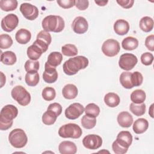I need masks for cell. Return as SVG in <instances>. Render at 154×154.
I'll list each match as a JSON object with an SVG mask.
<instances>
[{
	"label": "cell",
	"instance_id": "cell-1",
	"mask_svg": "<svg viewBox=\"0 0 154 154\" xmlns=\"http://www.w3.org/2000/svg\"><path fill=\"white\" fill-rule=\"evenodd\" d=\"M88 60L84 56L78 55L66 61L63 66V71L67 75H74L79 70L85 69L88 65Z\"/></svg>",
	"mask_w": 154,
	"mask_h": 154
},
{
	"label": "cell",
	"instance_id": "cell-2",
	"mask_svg": "<svg viewBox=\"0 0 154 154\" xmlns=\"http://www.w3.org/2000/svg\"><path fill=\"white\" fill-rule=\"evenodd\" d=\"M42 26L46 31L60 32L64 28L65 23L64 19L60 16L49 15L43 19Z\"/></svg>",
	"mask_w": 154,
	"mask_h": 154
},
{
	"label": "cell",
	"instance_id": "cell-3",
	"mask_svg": "<svg viewBox=\"0 0 154 154\" xmlns=\"http://www.w3.org/2000/svg\"><path fill=\"white\" fill-rule=\"evenodd\" d=\"M82 134V131L79 126L75 123H67L61 126L58 130V135L64 138H79Z\"/></svg>",
	"mask_w": 154,
	"mask_h": 154
},
{
	"label": "cell",
	"instance_id": "cell-4",
	"mask_svg": "<svg viewBox=\"0 0 154 154\" xmlns=\"http://www.w3.org/2000/svg\"><path fill=\"white\" fill-rule=\"evenodd\" d=\"M8 141L13 147L19 149L25 146L28 142V137L23 129L16 128L10 132Z\"/></svg>",
	"mask_w": 154,
	"mask_h": 154
},
{
	"label": "cell",
	"instance_id": "cell-5",
	"mask_svg": "<svg viewBox=\"0 0 154 154\" xmlns=\"http://www.w3.org/2000/svg\"><path fill=\"white\" fill-rule=\"evenodd\" d=\"M12 98L22 106H26L31 101L29 93L22 86L16 85L11 91Z\"/></svg>",
	"mask_w": 154,
	"mask_h": 154
},
{
	"label": "cell",
	"instance_id": "cell-6",
	"mask_svg": "<svg viewBox=\"0 0 154 154\" xmlns=\"http://www.w3.org/2000/svg\"><path fill=\"white\" fill-rule=\"evenodd\" d=\"M120 49L119 42L114 39H108L105 40L102 46L103 54L109 57H112L118 54Z\"/></svg>",
	"mask_w": 154,
	"mask_h": 154
},
{
	"label": "cell",
	"instance_id": "cell-7",
	"mask_svg": "<svg viewBox=\"0 0 154 154\" xmlns=\"http://www.w3.org/2000/svg\"><path fill=\"white\" fill-rule=\"evenodd\" d=\"M137 62L138 59L135 55L125 53L120 56L119 60V66L122 69L129 71L135 66Z\"/></svg>",
	"mask_w": 154,
	"mask_h": 154
},
{
	"label": "cell",
	"instance_id": "cell-8",
	"mask_svg": "<svg viewBox=\"0 0 154 154\" xmlns=\"http://www.w3.org/2000/svg\"><path fill=\"white\" fill-rule=\"evenodd\" d=\"M18 23V17L13 13H10L5 16L2 19L1 25L4 31L9 32L13 31L17 26Z\"/></svg>",
	"mask_w": 154,
	"mask_h": 154
},
{
	"label": "cell",
	"instance_id": "cell-9",
	"mask_svg": "<svg viewBox=\"0 0 154 154\" xmlns=\"http://www.w3.org/2000/svg\"><path fill=\"white\" fill-rule=\"evenodd\" d=\"M20 11L26 19L33 20L35 19L38 16V8L29 3H22L20 6Z\"/></svg>",
	"mask_w": 154,
	"mask_h": 154
},
{
	"label": "cell",
	"instance_id": "cell-10",
	"mask_svg": "<svg viewBox=\"0 0 154 154\" xmlns=\"http://www.w3.org/2000/svg\"><path fill=\"white\" fill-rule=\"evenodd\" d=\"M82 144L87 149L96 150L102 146V139L98 135L89 134L83 138Z\"/></svg>",
	"mask_w": 154,
	"mask_h": 154
},
{
	"label": "cell",
	"instance_id": "cell-11",
	"mask_svg": "<svg viewBox=\"0 0 154 154\" xmlns=\"http://www.w3.org/2000/svg\"><path fill=\"white\" fill-rule=\"evenodd\" d=\"M84 112V106L79 103L70 104L64 111L66 118L70 120H75L78 118Z\"/></svg>",
	"mask_w": 154,
	"mask_h": 154
},
{
	"label": "cell",
	"instance_id": "cell-12",
	"mask_svg": "<svg viewBox=\"0 0 154 154\" xmlns=\"http://www.w3.org/2000/svg\"><path fill=\"white\" fill-rule=\"evenodd\" d=\"M18 114L17 108L13 105H7L4 106L0 113V120L7 122H13V119Z\"/></svg>",
	"mask_w": 154,
	"mask_h": 154
},
{
	"label": "cell",
	"instance_id": "cell-13",
	"mask_svg": "<svg viewBox=\"0 0 154 154\" xmlns=\"http://www.w3.org/2000/svg\"><path fill=\"white\" fill-rule=\"evenodd\" d=\"M72 28L76 34H84L88 30V22L85 17L82 16H77L72 22Z\"/></svg>",
	"mask_w": 154,
	"mask_h": 154
},
{
	"label": "cell",
	"instance_id": "cell-14",
	"mask_svg": "<svg viewBox=\"0 0 154 154\" xmlns=\"http://www.w3.org/2000/svg\"><path fill=\"white\" fill-rule=\"evenodd\" d=\"M43 79L46 83H54L58 79V72L55 67H53L45 63Z\"/></svg>",
	"mask_w": 154,
	"mask_h": 154
},
{
	"label": "cell",
	"instance_id": "cell-15",
	"mask_svg": "<svg viewBox=\"0 0 154 154\" xmlns=\"http://www.w3.org/2000/svg\"><path fill=\"white\" fill-rule=\"evenodd\" d=\"M116 140L120 145L128 149L132 142V135L129 131H120L118 134Z\"/></svg>",
	"mask_w": 154,
	"mask_h": 154
},
{
	"label": "cell",
	"instance_id": "cell-16",
	"mask_svg": "<svg viewBox=\"0 0 154 154\" xmlns=\"http://www.w3.org/2000/svg\"><path fill=\"white\" fill-rule=\"evenodd\" d=\"M45 51L43 49L37 45L35 42L32 43V45L29 46L26 51L27 56L31 60L37 61L42 55Z\"/></svg>",
	"mask_w": 154,
	"mask_h": 154
},
{
	"label": "cell",
	"instance_id": "cell-17",
	"mask_svg": "<svg viewBox=\"0 0 154 154\" xmlns=\"http://www.w3.org/2000/svg\"><path fill=\"white\" fill-rule=\"evenodd\" d=\"M58 150L61 154H75L77 152V147L72 141H63L59 144Z\"/></svg>",
	"mask_w": 154,
	"mask_h": 154
},
{
	"label": "cell",
	"instance_id": "cell-18",
	"mask_svg": "<svg viewBox=\"0 0 154 154\" xmlns=\"http://www.w3.org/2000/svg\"><path fill=\"white\" fill-rule=\"evenodd\" d=\"M117 122L123 128H129L133 123L132 115L127 111H122L117 116Z\"/></svg>",
	"mask_w": 154,
	"mask_h": 154
},
{
	"label": "cell",
	"instance_id": "cell-19",
	"mask_svg": "<svg viewBox=\"0 0 154 154\" xmlns=\"http://www.w3.org/2000/svg\"><path fill=\"white\" fill-rule=\"evenodd\" d=\"M114 30L119 35H125L129 30V24L124 19H118L114 24Z\"/></svg>",
	"mask_w": 154,
	"mask_h": 154
},
{
	"label": "cell",
	"instance_id": "cell-20",
	"mask_svg": "<svg viewBox=\"0 0 154 154\" xmlns=\"http://www.w3.org/2000/svg\"><path fill=\"white\" fill-rule=\"evenodd\" d=\"M15 38L19 44L25 45L30 41L31 38V33L26 29L21 28L16 32Z\"/></svg>",
	"mask_w": 154,
	"mask_h": 154
},
{
	"label": "cell",
	"instance_id": "cell-21",
	"mask_svg": "<svg viewBox=\"0 0 154 154\" xmlns=\"http://www.w3.org/2000/svg\"><path fill=\"white\" fill-rule=\"evenodd\" d=\"M149 128L148 121L143 118H140L137 119L132 126L134 132L137 134H141L146 131Z\"/></svg>",
	"mask_w": 154,
	"mask_h": 154
},
{
	"label": "cell",
	"instance_id": "cell-22",
	"mask_svg": "<svg viewBox=\"0 0 154 154\" xmlns=\"http://www.w3.org/2000/svg\"><path fill=\"white\" fill-rule=\"evenodd\" d=\"M62 94L65 99H73L78 95V88L74 84H68L63 88Z\"/></svg>",
	"mask_w": 154,
	"mask_h": 154
},
{
	"label": "cell",
	"instance_id": "cell-23",
	"mask_svg": "<svg viewBox=\"0 0 154 154\" xmlns=\"http://www.w3.org/2000/svg\"><path fill=\"white\" fill-rule=\"evenodd\" d=\"M62 60L63 55L61 53L59 52H52L48 55L46 63L53 67L56 68V67L61 63Z\"/></svg>",
	"mask_w": 154,
	"mask_h": 154
},
{
	"label": "cell",
	"instance_id": "cell-24",
	"mask_svg": "<svg viewBox=\"0 0 154 154\" xmlns=\"http://www.w3.org/2000/svg\"><path fill=\"white\" fill-rule=\"evenodd\" d=\"M120 101V99L119 95L113 92L108 93L104 97V102L109 107L114 108L118 106Z\"/></svg>",
	"mask_w": 154,
	"mask_h": 154
},
{
	"label": "cell",
	"instance_id": "cell-25",
	"mask_svg": "<svg viewBox=\"0 0 154 154\" xmlns=\"http://www.w3.org/2000/svg\"><path fill=\"white\" fill-rule=\"evenodd\" d=\"M17 61V57L16 54L10 51H7L4 52H1V61L5 65H13Z\"/></svg>",
	"mask_w": 154,
	"mask_h": 154
},
{
	"label": "cell",
	"instance_id": "cell-26",
	"mask_svg": "<svg viewBox=\"0 0 154 154\" xmlns=\"http://www.w3.org/2000/svg\"><path fill=\"white\" fill-rule=\"evenodd\" d=\"M138 46V40L133 37L129 36L125 38L122 42V48L127 51L135 49Z\"/></svg>",
	"mask_w": 154,
	"mask_h": 154
},
{
	"label": "cell",
	"instance_id": "cell-27",
	"mask_svg": "<svg viewBox=\"0 0 154 154\" xmlns=\"http://www.w3.org/2000/svg\"><path fill=\"white\" fill-rule=\"evenodd\" d=\"M139 26L143 31L149 32L153 28V20L149 16L143 17L140 20Z\"/></svg>",
	"mask_w": 154,
	"mask_h": 154
},
{
	"label": "cell",
	"instance_id": "cell-28",
	"mask_svg": "<svg viewBox=\"0 0 154 154\" xmlns=\"http://www.w3.org/2000/svg\"><path fill=\"white\" fill-rule=\"evenodd\" d=\"M146 93L141 89L135 90L131 94V100L135 103H143L146 100Z\"/></svg>",
	"mask_w": 154,
	"mask_h": 154
},
{
	"label": "cell",
	"instance_id": "cell-29",
	"mask_svg": "<svg viewBox=\"0 0 154 154\" xmlns=\"http://www.w3.org/2000/svg\"><path fill=\"white\" fill-rule=\"evenodd\" d=\"M132 73L130 72H123L121 73L120 76V82L122 85L127 89H131L134 87L131 83V76Z\"/></svg>",
	"mask_w": 154,
	"mask_h": 154
},
{
	"label": "cell",
	"instance_id": "cell-30",
	"mask_svg": "<svg viewBox=\"0 0 154 154\" xmlns=\"http://www.w3.org/2000/svg\"><path fill=\"white\" fill-rule=\"evenodd\" d=\"M17 1L16 0H1L0 8L5 11H13L17 7Z\"/></svg>",
	"mask_w": 154,
	"mask_h": 154
},
{
	"label": "cell",
	"instance_id": "cell-31",
	"mask_svg": "<svg viewBox=\"0 0 154 154\" xmlns=\"http://www.w3.org/2000/svg\"><path fill=\"white\" fill-rule=\"evenodd\" d=\"M146 105L144 103H131L129 106L130 111L136 116H141L146 112Z\"/></svg>",
	"mask_w": 154,
	"mask_h": 154
},
{
	"label": "cell",
	"instance_id": "cell-32",
	"mask_svg": "<svg viewBox=\"0 0 154 154\" xmlns=\"http://www.w3.org/2000/svg\"><path fill=\"white\" fill-rule=\"evenodd\" d=\"M58 116L52 111L47 110L42 116V122L46 125H52L57 120Z\"/></svg>",
	"mask_w": 154,
	"mask_h": 154
},
{
	"label": "cell",
	"instance_id": "cell-33",
	"mask_svg": "<svg viewBox=\"0 0 154 154\" xmlns=\"http://www.w3.org/2000/svg\"><path fill=\"white\" fill-rule=\"evenodd\" d=\"M84 112L86 115L96 118L97 117L100 113L99 107L94 103H88L85 108H84Z\"/></svg>",
	"mask_w": 154,
	"mask_h": 154
},
{
	"label": "cell",
	"instance_id": "cell-34",
	"mask_svg": "<svg viewBox=\"0 0 154 154\" xmlns=\"http://www.w3.org/2000/svg\"><path fill=\"white\" fill-rule=\"evenodd\" d=\"M39 75L38 72L35 73H26L25 77L26 84L28 86L34 87L37 85L39 82Z\"/></svg>",
	"mask_w": 154,
	"mask_h": 154
},
{
	"label": "cell",
	"instance_id": "cell-35",
	"mask_svg": "<svg viewBox=\"0 0 154 154\" xmlns=\"http://www.w3.org/2000/svg\"><path fill=\"white\" fill-rule=\"evenodd\" d=\"M62 54L67 57H73L78 54V49L73 44H66L61 48Z\"/></svg>",
	"mask_w": 154,
	"mask_h": 154
},
{
	"label": "cell",
	"instance_id": "cell-36",
	"mask_svg": "<svg viewBox=\"0 0 154 154\" xmlns=\"http://www.w3.org/2000/svg\"><path fill=\"white\" fill-rule=\"evenodd\" d=\"M81 123L83 128L87 129H90L96 126V118L90 117L85 114L82 117Z\"/></svg>",
	"mask_w": 154,
	"mask_h": 154
},
{
	"label": "cell",
	"instance_id": "cell-37",
	"mask_svg": "<svg viewBox=\"0 0 154 154\" xmlns=\"http://www.w3.org/2000/svg\"><path fill=\"white\" fill-rule=\"evenodd\" d=\"M40 64L38 61L31 60H27L25 63V70L27 73H35L39 69Z\"/></svg>",
	"mask_w": 154,
	"mask_h": 154
},
{
	"label": "cell",
	"instance_id": "cell-38",
	"mask_svg": "<svg viewBox=\"0 0 154 154\" xmlns=\"http://www.w3.org/2000/svg\"><path fill=\"white\" fill-rule=\"evenodd\" d=\"M13 40L8 34H2L0 35V48L1 49H8L13 45Z\"/></svg>",
	"mask_w": 154,
	"mask_h": 154
},
{
	"label": "cell",
	"instance_id": "cell-39",
	"mask_svg": "<svg viewBox=\"0 0 154 154\" xmlns=\"http://www.w3.org/2000/svg\"><path fill=\"white\" fill-rule=\"evenodd\" d=\"M43 99L46 101H51L55 99L56 96L55 90L53 87H46L43 88L42 93Z\"/></svg>",
	"mask_w": 154,
	"mask_h": 154
},
{
	"label": "cell",
	"instance_id": "cell-40",
	"mask_svg": "<svg viewBox=\"0 0 154 154\" xmlns=\"http://www.w3.org/2000/svg\"><path fill=\"white\" fill-rule=\"evenodd\" d=\"M131 83L134 87H138L142 84L143 81V77L142 74L139 72H134L131 76Z\"/></svg>",
	"mask_w": 154,
	"mask_h": 154
},
{
	"label": "cell",
	"instance_id": "cell-41",
	"mask_svg": "<svg viewBox=\"0 0 154 154\" xmlns=\"http://www.w3.org/2000/svg\"><path fill=\"white\" fill-rule=\"evenodd\" d=\"M37 39L42 40L47 45H49L52 41V37L50 33L45 30L40 31L37 35Z\"/></svg>",
	"mask_w": 154,
	"mask_h": 154
},
{
	"label": "cell",
	"instance_id": "cell-42",
	"mask_svg": "<svg viewBox=\"0 0 154 154\" xmlns=\"http://www.w3.org/2000/svg\"><path fill=\"white\" fill-rule=\"evenodd\" d=\"M153 61V55L152 53L145 52L143 53L141 56V61L143 64L145 66L151 65Z\"/></svg>",
	"mask_w": 154,
	"mask_h": 154
},
{
	"label": "cell",
	"instance_id": "cell-43",
	"mask_svg": "<svg viewBox=\"0 0 154 154\" xmlns=\"http://www.w3.org/2000/svg\"><path fill=\"white\" fill-rule=\"evenodd\" d=\"M112 149L113 152L116 153V154H124L125 153L127 152L128 149L124 147L123 146H122L121 145H120L117 141L116 140H115L112 144Z\"/></svg>",
	"mask_w": 154,
	"mask_h": 154
},
{
	"label": "cell",
	"instance_id": "cell-44",
	"mask_svg": "<svg viewBox=\"0 0 154 154\" xmlns=\"http://www.w3.org/2000/svg\"><path fill=\"white\" fill-rule=\"evenodd\" d=\"M47 110H50L54 112L58 117L61 114L62 112V106L61 105L57 102H54L52 103H51L48 108Z\"/></svg>",
	"mask_w": 154,
	"mask_h": 154
},
{
	"label": "cell",
	"instance_id": "cell-45",
	"mask_svg": "<svg viewBox=\"0 0 154 154\" xmlns=\"http://www.w3.org/2000/svg\"><path fill=\"white\" fill-rule=\"evenodd\" d=\"M57 4L60 7L63 8L67 9L70 8L75 5V0H57Z\"/></svg>",
	"mask_w": 154,
	"mask_h": 154
},
{
	"label": "cell",
	"instance_id": "cell-46",
	"mask_svg": "<svg viewBox=\"0 0 154 154\" xmlns=\"http://www.w3.org/2000/svg\"><path fill=\"white\" fill-rule=\"evenodd\" d=\"M145 46L150 51H154V35L147 36L145 40Z\"/></svg>",
	"mask_w": 154,
	"mask_h": 154
},
{
	"label": "cell",
	"instance_id": "cell-47",
	"mask_svg": "<svg viewBox=\"0 0 154 154\" xmlns=\"http://www.w3.org/2000/svg\"><path fill=\"white\" fill-rule=\"evenodd\" d=\"M75 5L79 10H85L88 7L89 2L87 0H77L75 1Z\"/></svg>",
	"mask_w": 154,
	"mask_h": 154
},
{
	"label": "cell",
	"instance_id": "cell-48",
	"mask_svg": "<svg viewBox=\"0 0 154 154\" xmlns=\"http://www.w3.org/2000/svg\"><path fill=\"white\" fill-rule=\"evenodd\" d=\"M116 2L124 8L128 9L131 8L134 3V0H117Z\"/></svg>",
	"mask_w": 154,
	"mask_h": 154
},
{
	"label": "cell",
	"instance_id": "cell-49",
	"mask_svg": "<svg viewBox=\"0 0 154 154\" xmlns=\"http://www.w3.org/2000/svg\"><path fill=\"white\" fill-rule=\"evenodd\" d=\"M94 2L99 6H105L108 2V1H94Z\"/></svg>",
	"mask_w": 154,
	"mask_h": 154
},
{
	"label": "cell",
	"instance_id": "cell-50",
	"mask_svg": "<svg viewBox=\"0 0 154 154\" xmlns=\"http://www.w3.org/2000/svg\"><path fill=\"white\" fill-rule=\"evenodd\" d=\"M1 87L2 88L3 87V85L5 84V81H6V78L5 76L3 74V73L2 72H1Z\"/></svg>",
	"mask_w": 154,
	"mask_h": 154
},
{
	"label": "cell",
	"instance_id": "cell-51",
	"mask_svg": "<svg viewBox=\"0 0 154 154\" xmlns=\"http://www.w3.org/2000/svg\"><path fill=\"white\" fill-rule=\"evenodd\" d=\"M153 104H152L150 105V107L149 108V114H150V116H151V117H153Z\"/></svg>",
	"mask_w": 154,
	"mask_h": 154
}]
</instances>
